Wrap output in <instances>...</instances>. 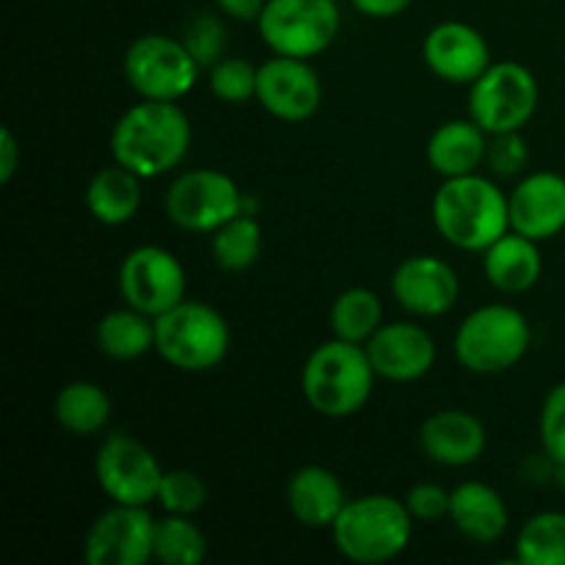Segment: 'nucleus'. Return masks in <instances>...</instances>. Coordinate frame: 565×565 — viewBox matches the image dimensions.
<instances>
[{"label": "nucleus", "mask_w": 565, "mask_h": 565, "mask_svg": "<svg viewBox=\"0 0 565 565\" xmlns=\"http://www.w3.org/2000/svg\"><path fill=\"white\" fill-rule=\"evenodd\" d=\"M191 136V121L180 105L143 99L119 116L110 132V152L116 163L136 171L141 180H154L185 160Z\"/></svg>", "instance_id": "1"}, {"label": "nucleus", "mask_w": 565, "mask_h": 565, "mask_svg": "<svg viewBox=\"0 0 565 565\" xmlns=\"http://www.w3.org/2000/svg\"><path fill=\"white\" fill-rule=\"evenodd\" d=\"M430 215L439 235L463 252H486L511 230L508 193L478 171L445 180L430 204Z\"/></svg>", "instance_id": "2"}, {"label": "nucleus", "mask_w": 565, "mask_h": 565, "mask_svg": "<svg viewBox=\"0 0 565 565\" xmlns=\"http://www.w3.org/2000/svg\"><path fill=\"white\" fill-rule=\"evenodd\" d=\"M375 379L379 375L364 345L334 337L309 353L301 370V390L320 417L345 419L367 406Z\"/></svg>", "instance_id": "3"}, {"label": "nucleus", "mask_w": 565, "mask_h": 565, "mask_svg": "<svg viewBox=\"0 0 565 565\" xmlns=\"http://www.w3.org/2000/svg\"><path fill=\"white\" fill-rule=\"evenodd\" d=\"M412 533L414 516L406 502L390 494H364L348 500L337 522L331 524V539L340 555L362 565L401 557L412 544Z\"/></svg>", "instance_id": "4"}, {"label": "nucleus", "mask_w": 565, "mask_h": 565, "mask_svg": "<svg viewBox=\"0 0 565 565\" xmlns=\"http://www.w3.org/2000/svg\"><path fill=\"white\" fill-rule=\"evenodd\" d=\"M232 345L230 323L204 301H180L154 318V351L182 373H207L218 367Z\"/></svg>", "instance_id": "5"}, {"label": "nucleus", "mask_w": 565, "mask_h": 565, "mask_svg": "<svg viewBox=\"0 0 565 565\" xmlns=\"http://www.w3.org/2000/svg\"><path fill=\"white\" fill-rule=\"evenodd\" d=\"M533 331L527 318L508 303H486L458 326L452 351L458 364L475 375H500L516 367L530 351Z\"/></svg>", "instance_id": "6"}, {"label": "nucleus", "mask_w": 565, "mask_h": 565, "mask_svg": "<svg viewBox=\"0 0 565 565\" xmlns=\"http://www.w3.org/2000/svg\"><path fill=\"white\" fill-rule=\"evenodd\" d=\"M257 28L274 55L309 61L334 44L340 6L337 0H268Z\"/></svg>", "instance_id": "7"}, {"label": "nucleus", "mask_w": 565, "mask_h": 565, "mask_svg": "<svg viewBox=\"0 0 565 565\" xmlns=\"http://www.w3.org/2000/svg\"><path fill=\"white\" fill-rule=\"evenodd\" d=\"M539 81L519 61L491 64L469 86V119L478 121L489 136L524 130L539 108Z\"/></svg>", "instance_id": "8"}, {"label": "nucleus", "mask_w": 565, "mask_h": 565, "mask_svg": "<svg viewBox=\"0 0 565 565\" xmlns=\"http://www.w3.org/2000/svg\"><path fill=\"white\" fill-rule=\"evenodd\" d=\"M199 70L185 44L166 33H143L125 53V77L141 99L177 103L196 86Z\"/></svg>", "instance_id": "9"}, {"label": "nucleus", "mask_w": 565, "mask_h": 565, "mask_svg": "<svg viewBox=\"0 0 565 565\" xmlns=\"http://www.w3.org/2000/svg\"><path fill=\"white\" fill-rule=\"evenodd\" d=\"M243 210L241 188L218 169L185 171L166 193V215L185 232H215Z\"/></svg>", "instance_id": "10"}, {"label": "nucleus", "mask_w": 565, "mask_h": 565, "mask_svg": "<svg viewBox=\"0 0 565 565\" xmlns=\"http://www.w3.org/2000/svg\"><path fill=\"white\" fill-rule=\"evenodd\" d=\"M94 475L110 502L141 508H149L158 500L160 480H163V469L154 452L136 436L121 430L103 439L94 461Z\"/></svg>", "instance_id": "11"}, {"label": "nucleus", "mask_w": 565, "mask_h": 565, "mask_svg": "<svg viewBox=\"0 0 565 565\" xmlns=\"http://www.w3.org/2000/svg\"><path fill=\"white\" fill-rule=\"evenodd\" d=\"M185 268L180 259L160 246H138L121 259L119 292L127 307L160 318L185 301Z\"/></svg>", "instance_id": "12"}, {"label": "nucleus", "mask_w": 565, "mask_h": 565, "mask_svg": "<svg viewBox=\"0 0 565 565\" xmlns=\"http://www.w3.org/2000/svg\"><path fill=\"white\" fill-rule=\"evenodd\" d=\"M154 522L141 505H116L99 513L83 541L88 565H147L154 561Z\"/></svg>", "instance_id": "13"}, {"label": "nucleus", "mask_w": 565, "mask_h": 565, "mask_svg": "<svg viewBox=\"0 0 565 565\" xmlns=\"http://www.w3.org/2000/svg\"><path fill=\"white\" fill-rule=\"evenodd\" d=\"M323 86L307 58L274 55L257 70V103L281 121H307L318 114Z\"/></svg>", "instance_id": "14"}, {"label": "nucleus", "mask_w": 565, "mask_h": 565, "mask_svg": "<svg viewBox=\"0 0 565 565\" xmlns=\"http://www.w3.org/2000/svg\"><path fill=\"white\" fill-rule=\"evenodd\" d=\"M392 296L417 318H439L458 303L461 281L450 263L434 254L406 257L392 274Z\"/></svg>", "instance_id": "15"}, {"label": "nucleus", "mask_w": 565, "mask_h": 565, "mask_svg": "<svg viewBox=\"0 0 565 565\" xmlns=\"http://www.w3.org/2000/svg\"><path fill=\"white\" fill-rule=\"evenodd\" d=\"M423 58L436 77L452 86H472L494 64L483 33L458 20L430 28L423 42Z\"/></svg>", "instance_id": "16"}, {"label": "nucleus", "mask_w": 565, "mask_h": 565, "mask_svg": "<svg viewBox=\"0 0 565 565\" xmlns=\"http://www.w3.org/2000/svg\"><path fill=\"white\" fill-rule=\"evenodd\" d=\"M375 375L395 384L419 381L430 373L436 362V342L417 323H384L364 342Z\"/></svg>", "instance_id": "17"}, {"label": "nucleus", "mask_w": 565, "mask_h": 565, "mask_svg": "<svg viewBox=\"0 0 565 565\" xmlns=\"http://www.w3.org/2000/svg\"><path fill=\"white\" fill-rule=\"evenodd\" d=\"M511 230L530 241H550L565 230V177L535 171L508 193Z\"/></svg>", "instance_id": "18"}, {"label": "nucleus", "mask_w": 565, "mask_h": 565, "mask_svg": "<svg viewBox=\"0 0 565 565\" xmlns=\"http://www.w3.org/2000/svg\"><path fill=\"white\" fill-rule=\"evenodd\" d=\"M486 425L461 408H441L419 428V447L441 467H469L486 452Z\"/></svg>", "instance_id": "19"}, {"label": "nucleus", "mask_w": 565, "mask_h": 565, "mask_svg": "<svg viewBox=\"0 0 565 565\" xmlns=\"http://www.w3.org/2000/svg\"><path fill=\"white\" fill-rule=\"evenodd\" d=\"M450 522L472 544H494L505 535L511 513H508L500 491L478 483V480H469V483L452 489Z\"/></svg>", "instance_id": "20"}, {"label": "nucleus", "mask_w": 565, "mask_h": 565, "mask_svg": "<svg viewBox=\"0 0 565 565\" xmlns=\"http://www.w3.org/2000/svg\"><path fill=\"white\" fill-rule=\"evenodd\" d=\"M348 505L340 478L326 467H301L287 483V508L303 527L331 530Z\"/></svg>", "instance_id": "21"}, {"label": "nucleus", "mask_w": 565, "mask_h": 565, "mask_svg": "<svg viewBox=\"0 0 565 565\" xmlns=\"http://www.w3.org/2000/svg\"><path fill=\"white\" fill-rule=\"evenodd\" d=\"M486 279L508 296H519L539 285L544 259H541L539 241L508 230L500 241L491 243L483 252Z\"/></svg>", "instance_id": "22"}, {"label": "nucleus", "mask_w": 565, "mask_h": 565, "mask_svg": "<svg viewBox=\"0 0 565 565\" xmlns=\"http://www.w3.org/2000/svg\"><path fill=\"white\" fill-rule=\"evenodd\" d=\"M489 154V132L472 119H450L428 141V163L445 180L475 174Z\"/></svg>", "instance_id": "23"}, {"label": "nucleus", "mask_w": 565, "mask_h": 565, "mask_svg": "<svg viewBox=\"0 0 565 565\" xmlns=\"http://www.w3.org/2000/svg\"><path fill=\"white\" fill-rule=\"evenodd\" d=\"M141 177L121 163L105 166L88 180L86 207L99 224L119 226L141 210Z\"/></svg>", "instance_id": "24"}, {"label": "nucleus", "mask_w": 565, "mask_h": 565, "mask_svg": "<svg viewBox=\"0 0 565 565\" xmlns=\"http://www.w3.org/2000/svg\"><path fill=\"white\" fill-rule=\"evenodd\" d=\"M110 412H114L110 395L92 381H72L61 386L53 403L55 423L72 436L99 434L110 423Z\"/></svg>", "instance_id": "25"}, {"label": "nucleus", "mask_w": 565, "mask_h": 565, "mask_svg": "<svg viewBox=\"0 0 565 565\" xmlns=\"http://www.w3.org/2000/svg\"><path fill=\"white\" fill-rule=\"evenodd\" d=\"M97 345L114 362H136L154 348V318L125 307L97 323Z\"/></svg>", "instance_id": "26"}, {"label": "nucleus", "mask_w": 565, "mask_h": 565, "mask_svg": "<svg viewBox=\"0 0 565 565\" xmlns=\"http://www.w3.org/2000/svg\"><path fill=\"white\" fill-rule=\"evenodd\" d=\"M329 326L337 340L364 345L384 326L381 298L373 290H367V287H348L331 303Z\"/></svg>", "instance_id": "27"}, {"label": "nucleus", "mask_w": 565, "mask_h": 565, "mask_svg": "<svg viewBox=\"0 0 565 565\" xmlns=\"http://www.w3.org/2000/svg\"><path fill=\"white\" fill-rule=\"evenodd\" d=\"M259 254H263V226L246 210L213 232V259L230 274L248 270Z\"/></svg>", "instance_id": "28"}, {"label": "nucleus", "mask_w": 565, "mask_h": 565, "mask_svg": "<svg viewBox=\"0 0 565 565\" xmlns=\"http://www.w3.org/2000/svg\"><path fill=\"white\" fill-rule=\"evenodd\" d=\"M207 557V535L191 516L166 513L154 522V561L163 565H199Z\"/></svg>", "instance_id": "29"}, {"label": "nucleus", "mask_w": 565, "mask_h": 565, "mask_svg": "<svg viewBox=\"0 0 565 565\" xmlns=\"http://www.w3.org/2000/svg\"><path fill=\"white\" fill-rule=\"evenodd\" d=\"M516 563L565 565V513H535L516 535Z\"/></svg>", "instance_id": "30"}, {"label": "nucleus", "mask_w": 565, "mask_h": 565, "mask_svg": "<svg viewBox=\"0 0 565 565\" xmlns=\"http://www.w3.org/2000/svg\"><path fill=\"white\" fill-rule=\"evenodd\" d=\"M180 42L199 66H213L224 58L226 28L215 11H193L182 25Z\"/></svg>", "instance_id": "31"}, {"label": "nucleus", "mask_w": 565, "mask_h": 565, "mask_svg": "<svg viewBox=\"0 0 565 565\" xmlns=\"http://www.w3.org/2000/svg\"><path fill=\"white\" fill-rule=\"evenodd\" d=\"M257 70L243 58H221L210 66V92L226 105H243L257 99Z\"/></svg>", "instance_id": "32"}, {"label": "nucleus", "mask_w": 565, "mask_h": 565, "mask_svg": "<svg viewBox=\"0 0 565 565\" xmlns=\"http://www.w3.org/2000/svg\"><path fill=\"white\" fill-rule=\"evenodd\" d=\"M158 502L166 513L193 516L207 502V486L191 469H171V472H163V480H160Z\"/></svg>", "instance_id": "33"}, {"label": "nucleus", "mask_w": 565, "mask_h": 565, "mask_svg": "<svg viewBox=\"0 0 565 565\" xmlns=\"http://www.w3.org/2000/svg\"><path fill=\"white\" fill-rule=\"evenodd\" d=\"M539 430L546 456L565 469V381L552 386L550 395L544 397Z\"/></svg>", "instance_id": "34"}, {"label": "nucleus", "mask_w": 565, "mask_h": 565, "mask_svg": "<svg viewBox=\"0 0 565 565\" xmlns=\"http://www.w3.org/2000/svg\"><path fill=\"white\" fill-rule=\"evenodd\" d=\"M486 163L491 166L497 177H519L530 163V147L524 141L522 130L497 132L489 141Z\"/></svg>", "instance_id": "35"}, {"label": "nucleus", "mask_w": 565, "mask_h": 565, "mask_svg": "<svg viewBox=\"0 0 565 565\" xmlns=\"http://www.w3.org/2000/svg\"><path fill=\"white\" fill-rule=\"evenodd\" d=\"M450 494L452 491L441 489L439 483H417L406 494V508L414 516V522H439V519L450 516Z\"/></svg>", "instance_id": "36"}, {"label": "nucleus", "mask_w": 565, "mask_h": 565, "mask_svg": "<svg viewBox=\"0 0 565 565\" xmlns=\"http://www.w3.org/2000/svg\"><path fill=\"white\" fill-rule=\"evenodd\" d=\"M20 169V147H17V138L9 127L0 130V182L9 185L11 177Z\"/></svg>", "instance_id": "37"}, {"label": "nucleus", "mask_w": 565, "mask_h": 565, "mask_svg": "<svg viewBox=\"0 0 565 565\" xmlns=\"http://www.w3.org/2000/svg\"><path fill=\"white\" fill-rule=\"evenodd\" d=\"M353 9L362 11L364 17H373V20H390V17L403 14L414 0H351Z\"/></svg>", "instance_id": "38"}, {"label": "nucleus", "mask_w": 565, "mask_h": 565, "mask_svg": "<svg viewBox=\"0 0 565 565\" xmlns=\"http://www.w3.org/2000/svg\"><path fill=\"white\" fill-rule=\"evenodd\" d=\"M265 3H268V0H215L221 14H226L230 20H237V22H257L259 14H263Z\"/></svg>", "instance_id": "39"}]
</instances>
